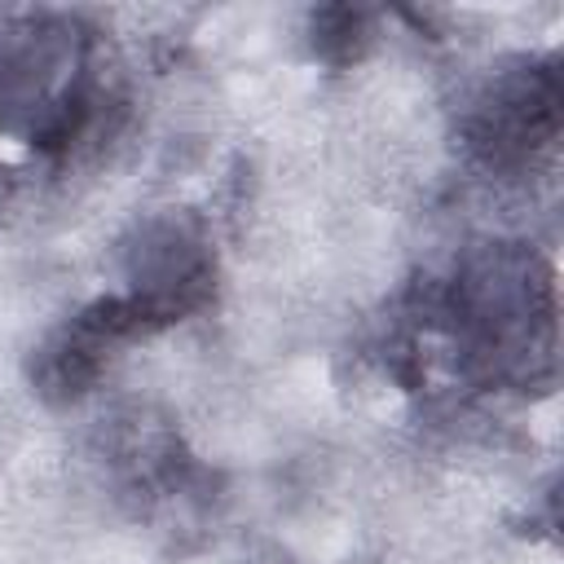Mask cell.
I'll use <instances>...</instances> for the list:
<instances>
[{"mask_svg":"<svg viewBox=\"0 0 564 564\" xmlns=\"http://www.w3.org/2000/svg\"><path fill=\"white\" fill-rule=\"evenodd\" d=\"M436 317L463 366L485 379L529 383L538 370H551V273L524 247L494 242L467 256L436 295Z\"/></svg>","mask_w":564,"mask_h":564,"instance_id":"cell-1","label":"cell"},{"mask_svg":"<svg viewBox=\"0 0 564 564\" xmlns=\"http://www.w3.org/2000/svg\"><path fill=\"white\" fill-rule=\"evenodd\" d=\"M101 79L93 35L75 18H13L0 26V137L40 154L70 150L97 119Z\"/></svg>","mask_w":564,"mask_h":564,"instance_id":"cell-2","label":"cell"},{"mask_svg":"<svg viewBox=\"0 0 564 564\" xmlns=\"http://www.w3.org/2000/svg\"><path fill=\"white\" fill-rule=\"evenodd\" d=\"M560 75L555 62H524L507 75H498L471 119H467V137L471 150L489 163V167H516L524 163L533 150L551 145L555 128H560Z\"/></svg>","mask_w":564,"mask_h":564,"instance_id":"cell-3","label":"cell"}]
</instances>
